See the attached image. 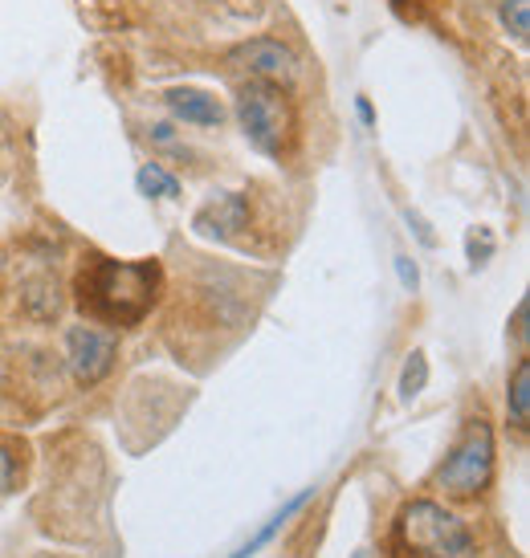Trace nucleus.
Instances as JSON below:
<instances>
[{
  "label": "nucleus",
  "instance_id": "nucleus-12",
  "mask_svg": "<svg viewBox=\"0 0 530 558\" xmlns=\"http://www.w3.org/2000/svg\"><path fill=\"white\" fill-rule=\"evenodd\" d=\"M502 25L506 33H515L518 41H527L530 33V0H502Z\"/></svg>",
  "mask_w": 530,
  "mask_h": 558
},
{
  "label": "nucleus",
  "instance_id": "nucleus-4",
  "mask_svg": "<svg viewBox=\"0 0 530 558\" xmlns=\"http://www.w3.org/2000/svg\"><path fill=\"white\" fill-rule=\"evenodd\" d=\"M490 473H494V433L482 416L469 420L457 449L449 452L445 469L437 473L441 489H449L453 497H473L490 485Z\"/></svg>",
  "mask_w": 530,
  "mask_h": 558
},
{
  "label": "nucleus",
  "instance_id": "nucleus-9",
  "mask_svg": "<svg viewBox=\"0 0 530 558\" xmlns=\"http://www.w3.org/2000/svg\"><path fill=\"white\" fill-rule=\"evenodd\" d=\"M311 497H314V489H302V494H298V497H290V501H286V506H281V510L274 513V518H269V522H265V526L257 530V534H253L250 543L241 546V550H237L233 558H253V555H257V550H262V546L274 543V538H278V530L286 526V522H290V518H294V513L302 510V506H306Z\"/></svg>",
  "mask_w": 530,
  "mask_h": 558
},
{
  "label": "nucleus",
  "instance_id": "nucleus-6",
  "mask_svg": "<svg viewBox=\"0 0 530 558\" xmlns=\"http://www.w3.org/2000/svg\"><path fill=\"white\" fill-rule=\"evenodd\" d=\"M65 351H70V367L82 384H98L103 375L115 367V351L119 342L107 330H94V326H70L65 335Z\"/></svg>",
  "mask_w": 530,
  "mask_h": 558
},
{
  "label": "nucleus",
  "instance_id": "nucleus-11",
  "mask_svg": "<svg viewBox=\"0 0 530 558\" xmlns=\"http://www.w3.org/2000/svg\"><path fill=\"white\" fill-rule=\"evenodd\" d=\"M135 184H140L143 196H180V180L168 175L159 163H143L140 175H135Z\"/></svg>",
  "mask_w": 530,
  "mask_h": 558
},
{
  "label": "nucleus",
  "instance_id": "nucleus-7",
  "mask_svg": "<svg viewBox=\"0 0 530 558\" xmlns=\"http://www.w3.org/2000/svg\"><path fill=\"white\" fill-rule=\"evenodd\" d=\"M245 220H250V201L241 192H233V196H220V201L204 204L201 213H196V233L233 236L237 229H245Z\"/></svg>",
  "mask_w": 530,
  "mask_h": 558
},
{
  "label": "nucleus",
  "instance_id": "nucleus-1",
  "mask_svg": "<svg viewBox=\"0 0 530 558\" xmlns=\"http://www.w3.org/2000/svg\"><path fill=\"white\" fill-rule=\"evenodd\" d=\"M159 298L156 262H110L94 257L79 278L82 311L107 326H135Z\"/></svg>",
  "mask_w": 530,
  "mask_h": 558
},
{
  "label": "nucleus",
  "instance_id": "nucleus-8",
  "mask_svg": "<svg viewBox=\"0 0 530 558\" xmlns=\"http://www.w3.org/2000/svg\"><path fill=\"white\" fill-rule=\"evenodd\" d=\"M168 107H172L176 119H184L192 126H217L225 119L220 102L204 90H172L168 94Z\"/></svg>",
  "mask_w": 530,
  "mask_h": 558
},
{
  "label": "nucleus",
  "instance_id": "nucleus-15",
  "mask_svg": "<svg viewBox=\"0 0 530 558\" xmlns=\"http://www.w3.org/2000/svg\"><path fill=\"white\" fill-rule=\"evenodd\" d=\"M396 274H400V286H405V290H417V286H421V274H417L412 257H405V253L396 257Z\"/></svg>",
  "mask_w": 530,
  "mask_h": 558
},
{
  "label": "nucleus",
  "instance_id": "nucleus-10",
  "mask_svg": "<svg viewBox=\"0 0 530 558\" xmlns=\"http://www.w3.org/2000/svg\"><path fill=\"white\" fill-rule=\"evenodd\" d=\"M506 408L515 416L518 428L530 424V359H518L515 375H510V391H506Z\"/></svg>",
  "mask_w": 530,
  "mask_h": 558
},
{
  "label": "nucleus",
  "instance_id": "nucleus-17",
  "mask_svg": "<svg viewBox=\"0 0 530 558\" xmlns=\"http://www.w3.org/2000/svg\"><path fill=\"white\" fill-rule=\"evenodd\" d=\"M359 119H363V123H372V107H368V98H359Z\"/></svg>",
  "mask_w": 530,
  "mask_h": 558
},
{
  "label": "nucleus",
  "instance_id": "nucleus-13",
  "mask_svg": "<svg viewBox=\"0 0 530 558\" xmlns=\"http://www.w3.org/2000/svg\"><path fill=\"white\" fill-rule=\"evenodd\" d=\"M424 379H429L424 355H421V351H412V355H408V363H405V375H400V396H405V400H412V396L424 388Z\"/></svg>",
  "mask_w": 530,
  "mask_h": 558
},
{
  "label": "nucleus",
  "instance_id": "nucleus-2",
  "mask_svg": "<svg viewBox=\"0 0 530 558\" xmlns=\"http://www.w3.org/2000/svg\"><path fill=\"white\" fill-rule=\"evenodd\" d=\"M237 119H241V131L245 140L262 151V156H281L290 140H294V107L281 86L274 82H245L237 90Z\"/></svg>",
  "mask_w": 530,
  "mask_h": 558
},
{
  "label": "nucleus",
  "instance_id": "nucleus-3",
  "mask_svg": "<svg viewBox=\"0 0 530 558\" xmlns=\"http://www.w3.org/2000/svg\"><path fill=\"white\" fill-rule=\"evenodd\" d=\"M400 543L421 558H466L473 538L466 522L437 501H412L400 510Z\"/></svg>",
  "mask_w": 530,
  "mask_h": 558
},
{
  "label": "nucleus",
  "instance_id": "nucleus-14",
  "mask_svg": "<svg viewBox=\"0 0 530 558\" xmlns=\"http://www.w3.org/2000/svg\"><path fill=\"white\" fill-rule=\"evenodd\" d=\"M13 481H16V461H13V452L0 445V494H9Z\"/></svg>",
  "mask_w": 530,
  "mask_h": 558
},
{
  "label": "nucleus",
  "instance_id": "nucleus-5",
  "mask_svg": "<svg viewBox=\"0 0 530 558\" xmlns=\"http://www.w3.org/2000/svg\"><path fill=\"white\" fill-rule=\"evenodd\" d=\"M229 62L241 65L257 82H274V86H286L298 74L294 49L286 46V41H278V37H253V41H245V46H237L229 53Z\"/></svg>",
  "mask_w": 530,
  "mask_h": 558
},
{
  "label": "nucleus",
  "instance_id": "nucleus-16",
  "mask_svg": "<svg viewBox=\"0 0 530 558\" xmlns=\"http://www.w3.org/2000/svg\"><path fill=\"white\" fill-rule=\"evenodd\" d=\"M515 330H518V339L527 342V298L518 302V314H515Z\"/></svg>",
  "mask_w": 530,
  "mask_h": 558
}]
</instances>
